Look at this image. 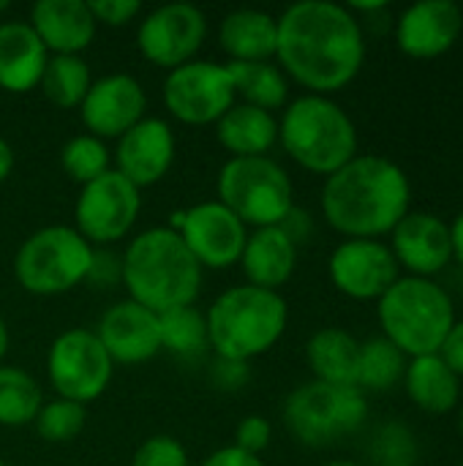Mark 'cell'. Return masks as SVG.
I'll list each match as a JSON object with an SVG mask.
<instances>
[{"instance_id": "cell-7", "label": "cell", "mask_w": 463, "mask_h": 466, "mask_svg": "<svg viewBox=\"0 0 463 466\" xmlns=\"http://www.w3.org/2000/svg\"><path fill=\"white\" fill-rule=\"evenodd\" d=\"M93 246L65 224L35 229L14 254L16 284L38 298H55L87 281Z\"/></svg>"}, {"instance_id": "cell-5", "label": "cell", "mask_w": 463, "mask_h": 466, "mask_svg": "<svg viewBox=\"0 0 463 466\" xmlns=\"http://www.w3.org/2000/svg\"><path fill=\"white\" fill-rule=\"evenodd\" d=\"M278 145L306 172L330 177L357 156V126L330 96L303 93L278 117Z\"/></svg>"}, {"instance_id": "cell-46", "label": "cell", "mask_w": 463, "mask_h": 466, "mask_svg": "<svg viewBox=\"0 0 463 466\" xmlns=\"http://www.w3.org/2000/svg\"><path fill=\"white\" fill-rule=\"evenodd\" d=\"M8 325H5V319H3V314H0V366H3V360H5V352H8Z\"/></svg>"}, {"instance_id": "cell-14", "label": "cell", "mask_w": 463, "mask_h": 466, "mask_svg": "<svg viewBox=\"0 0 463 466\" xmlns=\"http://www.w3.org/2000/svg\"><path fill=\"white\" fill-rule=\"evenodd\" d=\"M207 38V16L194 3H166L147 11L136 27L139 55L158 68H177L196 60Z\"/></svg>"}, {"instance_id": "cell-6", "label": "cell", "mask_w": 463, "mask_h": 466, "mask_svg": "<svg viewBox=\"0 0 463 466\" xmlns=\"http://www.w3.org/2000/svg\"><path fill=\"white\" fill-rule=\"evenodd\" d=\"M377 319L382 336L412 360L442 350L456 325V306L434 279L401 276L377 300Z\"/></svg>"}, {"instance_id": "cell-47", "label": "cell", "mask_w": 463, "mask_h": 466, "mask_svg": "<svg viewBox=\"0 0 463 466\" xmlns=\"http://www.w3.org/2000/svg\"><path fill=\"white\" fill-rule=\"evenodd\" d=\"M322 466H368V464H360V461H349V459H338V461H327V464Z\"/></svg>"}, {"instance_id": "cell-26", "label": "cell", "mask_w": 463, "mask_h": 466, "mask_svg": "<svg viewBox=\"0 0 463 466\" xmlns=\"http://www.w3.org/2000/svg\"><path fill=\"white\" fill-rule=\"evenodd\" d=\"M216 139L229 153V158L267 156L278 142V117L273 112L237 101L216 123Z\"/></svg>"}, {"instance_id": "cell-17", "label": "cell", "mask_w": 463, "mask_h": 466, "mask_svg": "<svg viewBox=\"0 0 463 466\" xmlns=\"http://www.w3.org/2000/svg\"><path fill=\"white\" fill-rule=\"evenodd\" d=\"M463 33V11L453 0H420L407 5L396 25V46L412 60L448 55Z\"/></svg>"}, {"instance_id": "cell-37", "label": "cell", "mask_w": 463, "mask_h": 466, "mask_svg": "<svg viewBox=\"0 0 463 466\" xmlns=\"http://www.w3.org/2000/svg\"><path fill=\"white\" fill-rule=\"evenodd\" d=\"M273 440V426L267 418L262 415H248L243 418L237 426H235V448L246 451V453H254V456H262V451H267Z\"/></svg>"}, {"instance_id": "cell-10", "label": "cell", "mask_w": 463, "mask_h": 466, "mask_svg": "<svg viewBox=\"0 0 463 466\" xmlns=\"http://www.w3.org/2000/svg\"><path fill=\"white\" fill-rule=\"evenodd\" d=\"M115 363L101 347L96 330L71 328L60 333L46 352V377L57 399L87 407L101 399L112 382Z\"/></svg>"}, {"instance_id": "cell-49", "label": "cell", "mask_w": 463, "mask_h": 466, "mask_svg": "<svg viewBox=\"0 0 463 466\" xmlns=\"http://www.w3.org/2000/svg\"><path fill=\"white\" fill-rule=\"evenodd\" d=\"M458 431H461V440H463V407H461V415H458Z\"/></svg>"}, {"instance_id": "cell-36", "label": "cell", "mask_w": 463, "mask_h": 466, "mask_svg": "<svg viewBox=\"0 0 463 466\" xmlns=\"http://www.w3.org/2000/svg\"><path fill=\"white\" fill-rule=\"evenodd\" d=\"M131 466H188V453L175 437L158 434L134 451Z\"/></svg>"}, {"instance_id": "cell-28", "label": "cell", "mask_w": 463, "mask_h": 466, "mask_svg": "<svg viewBox=\"0 0 463 466\" xmlns=\"http://www.w3.org/2000/svg\"><path fill=\"white\" fill-rule=\"evenodd\" d=\"M232 82H235V96L240 104L276 112L289 104V79L278 68L276 60H262V63H226Z\"/></svg>"}, {"instance_id": "cell-13", "label": "cell", "mask_w": 463, "mask_h": 466, "mask_svg": "<svg viewBox=\"0 0 463 466\" xmlns=\"http://www.w3.org/2000/svg\"><path fill=\"white\" fill-rule=\"evenodd\" d=\"M169 229L183 238L202 270H226L240 265L248 240V227L218 199L172 213Z\"/></svg>"}, {"instance_id": "cell-42", "label": "cell", "mask_w": 463, "mask_h": 466, "mask_svg": "<svg viewBox=\"0 0 463 466\" xmlns=\"http://www.w3.org/2000/svg\"><path fill=\"white\" fill-rule=\"evenodd\" d=\"M202 466H265L262 456H254V453H246L235 445H226V448H218L213 451Z\"/></svg>"}, {"instance_id": "cell-8", "label": "cell", "mask_w": 463, "mask_h": 466, "mask_svg": "<svg viewBox=\"0 0 463 466\" xmlns=\"http://www.w3.org/2000/svg\"><path fill=\"white\" fill-rule=\"evenodd\" d=\"M218 202L246 227H281L295 208V186L287 169L270 156L229 158L216 180Z\"/></svg>"}, {"instance_id": "cell-41", "label": "cell", "mask_w": 463, "mask_h": 466, "mask_svg": "<svg viewBox=\"0 0 463 466\" xmlns=\"http://www.w3.org/2000/svg\"><path fill=\"white\" fill-rule=\"evenodd\" d=\"M442 360L453 369V374L463 380V319H456L453 330L448 333L442 350H439Z\"/></svg>"}, {"instance_id": "cell-23", "label": "cell", "mask_w": 463, "mask_h": 466, "mask_svg": "<svg viewBox=\"0 0 463 466\" xmlns=\"http://www.w3.org/2000/svg\"><path fill=\"white\" fill-rule=\"evenodd\" d=\"M49 52L27 22H0V90L30 93L41 85Z\"/></svg>"}, {"instance_id": "cell-40", "label": "cell", "mask_w": 463, "mask_h": 466, "mask_svg": "<svg viewBox=\"0 0 463 466\" xmlns=\"http://www.w3.org/2000/svg\"><path fill=\"white\" fill-rule=\"evenodd\" d=\"M248 382V363H237V360H224L218 358L213 363V385L221 390H237Z\"/></svg>"}, {"instance_id": "cell-1", "label": "cell", "mask_w": 463, "mask_h": 466, "mask_svg": "<svg viewBox=\"0 0 463 466\" xmlns=\"http://www.w3.org/2000/svg\"><path fill=\"white\" fill-rule=\"evenodd\" d=\"M278 19L276 63L289 82L314 96L349 87L366 66V30L360 19L333 0L292 3Z\"/></svg>"}, {"instance_id": "cell-38", "label": "cell", "mask_w": 463, "mask_h": 466, "mask_svg": "<svg viewBox=\"0 0 463 466\" xmlns=\"http://www.w3.org/2000/svg\"><path fill=\"white\" fill-rule=\"evenodd\" d=\"M87 8H90L96 25L126 27V25H131L139 16L142 3L139 0H90Z\"/></svg>"}, {"instance_id": "cell-18", "label": "cell", "mask_w": 463, "mask_h": 466, "mask_svg": "<svg viewBox=\"0 0 463 466\" xmlns=\"http://www.w3.org/2000/svg\"><path fill=\"white\" fill-rule=\"evenodd\" d=\"M175 156L177 139L172 126L161 117H142L131 131L117 139L112 153V169L142 191L169 175Z\"/></svg>"}, {"instance_id": "cell-19", "label": "cell", "mask_w": 463, "mask_h": 466, "mask_svg": "<svg viewBox=\"0 0 463 466\" xmlns=\"http://www.w3.org/2000/svg\"><path fill=\"white\" fill-rule=\"evenodd\" d=\"M390 251L398 268L415 279H434L453 262L450 224L426 210H409L390 232Z\"/></svg>"}, {"instance_id": "cell-31", "label": "cell", "mask_w": 463, "mask_h": 466, "mask_svg": "<svg viewBox=\"0 0 463 466\" xmlns=\"http://www.w3.org/2000/svg\"><path fill=\"white\" fill-rule=\"evenodd\" d=\"M44 407V390L33 374L19 366H0V426L22 429L35 423Z\"/></svg>"}, {"instance_id": "cell-34", "label": "cell", "mask_w": 463, "mask_h": 466, "mask_svg": "<svg viewBox=\"0 0 463 466\" xmlns=\"http://www.w3.org/2000/svg\"><path fill=\"white\" fill-rule=\"evenodd\" d=\"M371 466H418L420 445L407 423L390 420L377 429L371 440Z\"/></svg>"}, {"instance_id": "cell-25", "label": "cell", "mask_w": 463, "mask_h": 466, "mask_svg": "<svg viewBox=\"0 0 463 466\" xmlns=\"http://www.w3.org/2000/svg\"><path fill=\"white\" fill-rule=\"evenodd\" d=\"M404 388L409 401L426 415H448L461 401V380L442 360V355L412 358L404 371Z\"/></svg>"}, {"instance_id": "cell-2", "label": "cell", "mask_w": 463, "mask_h": 466, "mask_svg": "<svg viewBox=\"0 0 463 466\" xmlns=\"http://www.w3.org/2000/svg\"><path fill=\"white\" fill-rule=\"evenodd\" d=\"M319 208L344 240H382L412 210V183L396 161L357 153L325 177Z\"/></svg>"}, {"instance_id": "cell-51", "label": "cell", "mask_w": 463, "mask_h": 466, "mask_svg": "<svg viewBox=\"0 0 463 466\" xmlns=\"http://www.w3.org/2000/svg\"><path fill=\"white\" fill-rule=\"evenodd\" d=\"M461 466H463V461H461Z\"/></svg>"}, {"instance_id": "cell-43", "label": "cell", "mask_w": 463, "mask_h": 466, "mask_svg": "<svg viewBox=\"0 0 463 466\" xmlns=\"http://www.w3.org/2000/svg\"><path fill=\"white\" fill-rule=\"evenodd\" d=\"M281 229L292 238V243L300 248V243H306L308 238H311V232H314V221H311V216L306 213V210H300L297 205L289 210V216L281 221Z\"/></svg>"}, {"instance_id": "cell-44", "label": "cell", "mask_w": 463, "mask_h": 466, "mask_svg": "<svg viewBox=\"0 0 463 466\" xmlns=\"http://www.w3.org/2000/svg\"><path fill=\"white\" fill-rule=\"evenodd\" d=\"M450 246H453V259L463 268V210L450 224Z\"/></svg>"}, {"instance_id": "cell-50", "label": "cell", "mask_w": 463, "mask_h": 466, "mask_svg": "<svg viewBox=\"0 0 463 466\" xmlns=\"http://www.w3.org/2000/svg\"><path fill=\"white\" fill-rule=\"evenodd\" d=\"M0 466H5V464H3V459H0Z\"/></svg>"}, {"instance_id": "cell-35", "label": "cell", "mask_w": 463, "mask_h": 466, "mask_svg": "<svg viewBox=\"0 0 463 466\" xmlns=\"http://www.w3.org/2000/svg\"><path fill=\"white\" fill-rule=\"evenodd\" d=\"M35 431L44 442L60 445V442H71L76 440L85 426H87V412L82 404L76 401H65V399H52L44 401L41 412L35 415Z\"/></svg>"}, {"instance_id": "cell-33", "label": "cell", "mask_w": 463, "mask_h": 466, "mask_svg": "<svg viewBox=\"0 0 463 466\" xmlns=\"http://www.w3.org/2000/svg\"><path fill=\"white\" fill-rule=\"evenodd\" d=\"M60 167L71 180L85 186L112 169V153L104 139L90 134H76L63 145Z\"/></svg>"}, {"instance_id": "cell-20", "label": "cell", "mask_w": 463, "mask_h": 466, "mask_svg": "<svg viewBox=\"0 0 463 466\" xmlns=\"http://www.w3.org/2000/svg\"><path fill=\"white\" fill-rule=\"evenodd\" d=\"M96 336L106 355L112 358V363L139 366L161 352L158 314L147 311L145 306L128 298L117 300L101 314Z\"/></svg>"}, {"instance_id": "cell-15", "label": "cell", "mask_w": 463, "mask_h": 466, "mask_svg": "<svg viewBox=\"0 0 463 466\" xmlns=\"http://www.w3.org/2000/svg\"><path fill=\"white\" fill-rule=\"evenodd\" d=\"M330 284L352 300H379L401 268L385 240H341L327 259Z\"/></svg>"}, {"instance_id": "cell-27", "label": "cell", "mask_w": 463, "mask_h": 466, "mask_svg": "<svg viewBox=\"0 0 463 466\" xmlns=\"http://www.w3.org/2000/svg\"><path fill=\"white\" fill-rule=\"evenodd\" d=\"M360 341L341 328H322L306 344V360L317 382L355 385Z\"/></svg>"}, {"instance_id": "cell-24", "label": "cell", "mask_w": 463, "mask_h": 466, "mask_svg": "<svg viewBox=\"0 0 463 466\" xmlns=\"http://www.w3.org/2000/svg\"><path fill=\"white\" fill-rule=\"evenodd\" d=\"M278 19L262 8H235L221 19L218 46L226 63H262L276 57Z\"/></svg>"}, {"instance_id": "cell-45", "label": "cell", "mask_w": 463, "mask_h": 466, "mask_svg": "<svg viewBox=\"0 0 463 466\" xmlns=\"http://www.w3.org/2000/svg\"><path fill=\"white\" fill-rule=\"evenodd\" d=\"M11 172H14V147L0 137V186L8 180Z\"/></svg>"}, {"instance_id": "cell-32", "label": "cell", "mask_w": 463, "mask_h": 466, "mask_svg": "<svg viewBox=\"0 0 463 466\" xmlns=\"http://www.w3.org/2000/svg\"><path fill=\"white\" fill-rule=\"evenodd\" d=\"M158 330H161V350H166L175 358H196L210 347L207 319L196 306H183L158 314Z\"/></svg>"}, {"instance_id": "cell-12", "label": "cell", "mask_w": 463, "mask_h": 466, "mask_svg": "<svg viewBox=\"0 0 463 466\" xmlns=\"http://www.w3.org/2000/svg\"><path fill=\"white\" fill-rule=\"evenodd\" d=\"M142 210V191L128 183L120 172L109 169L106 175L85 183L79 188L74 218L76 232L93 246L106 248L128 238Z\"/></svg>"}, {"instance_id": "cell-4", "label": "cell", "mask_w": 463, "mask_h": 466, "mask_svg": "<svg viewBox=\"0 0 463 466\" xmlns=\"http://www.w3.org/2000/svg\"><path fill=\"white\" fill-rule=\"evenodd\" d=\"M205 319L210 350L218 358L251 363L284 339L289 306L281 292L237 284L210 303Z\"/></svg>"}, {"instance_id": "cell-16", "label": "cell", "mask_w": 463, "mask_h": 466, "mask_svg": "<svg viewBox=\"0 0 463 466\" xmlns=\"http://www.w3.org/2000/svg\"><path fill=\"white\" fill-rule=\"evenodd\" d=\"M147 112V93L131 74H106L93 79L85 101L79 104V120L85 134L98 139H120Z\"/></svg>"}, {"instance_id": "cell-30", "label": "cell", "mask_w": 463, "mask_h": 466, "mask_svg": "<svg viewBox=\"0 0 463 466\" xmlns=\"http://www.w3.org/2000/svg\"><path fill=\"white\" fill-rule=\"evenodd\" d=\"M407 363H409V358L398 347H393L385 336L368 339L360 344L355 388H360L363 393L393 390L398 382H404Z\"/></svg>"}, {"instance_id": "cell-29", "label": "cell", "mask_w": 463, "mask_h": 466, "mask_svg": "<svg viewBox=\"0 0 463 466\" xmlns=\"http://www.w3.org/2000/svg\"><path fill=\"white\" fill-rule=\"evenodd\" d=\"M90 85V66L82 55H49L38 90L60 109H79Z\"/></svg>"}, {"instance_id": "cell-48", "label": "cell", "mask_w": 463, "mask_h": 466, "mask_svg": "<svg viewBox=\"0 0 463 466\" xmlns=\"http://www.w3.org/2000/svg\"><path fill=\"white\" fill-rule=\"evenodd\" d=\"M5 11H8V3H5V0H0V16H3Z\"/></svg>"}, {"instance_id": "cell-3", "label": "cell", "mask_w": 463, "mask_h": 466, "mask_svg": "<svg viewBox=\"0 0 463 466\" xmlns=\"http://www.w3.org/2000/svg\"><path fill=\"white\" fill-rule=\"evenodd\" d=\"M205 270L169 227H153L128 240L120 254V284L128 300L153 314L194 306L202 292Z\"/></svg>"}, {"instance_id": "cell-21", "label": "cell", "mask_w": 463, "mask_h": 466, "mask_svg": "<svg viewBox=\"0 0 463 466\" xmlns=\"http://www.w3.org/2000/svg\"><path fill=\"white\" fill-rule=\"evenodd\" d=\"M27 25L49 55H82L98 30L85 0H38Z\"/></svg>"}, {"instance_id": "cell-39", "label": "cell", "mask_w": 463, "mask_h": 466, "mask_svg": "<svg viewBox=\"0 0 463 466\" xmlns=\"http://www.w3.org/2000/svg\"><path fill=\"white\" fill-rule=\"evenodd\" d=\"M87 281L96 287H109L112 281H120V257L109 254L106 248H96Z\"/></svg>"}, {"instance_id": "cell-22", "label": "cell", "mask_w": 463, "mask_h": 466, "mask_svg": "<svg viewBox=\"0 0 463 466\" xmlns=\"http://www.w3.org/2000/svg\"><path fill=\"white\" fill-rule=\"evenodd\" d=\"M240 268L246 284L281 292V287L295 276L297 268V246L281 227H265L248 232Z\"/></svg>"}, {"instance_id": "cell-9", "label": "cell", "mask_w": 463, "mask_h": 466, "mask_svg": "<svg viewBox=\"0 0 463 466\" xmlns=\"http://www.w3.org/2000/svg\"><path fill=\"white\" fill-rule=\"evenodd\" d=\"M368 418V399L355 385L303 382L284 401V423L306 448H327L352 437Z\"/></svg>"}, {"instance_id": "cell-11", "label": "cell", "mask_w": 463, "mask_h": 466, "mask_svg": "<svg viewBox=\"0 0 463 466\" xmlns=\"http://www.w3.org/2000/svg\"><path fill=\"white\" fill-rule=\"evenodd\" d=\"M161 98L166 112L186 126H216L237 104L229 66L199 57L166 74Z\"/></svg>"}]
</instances>
